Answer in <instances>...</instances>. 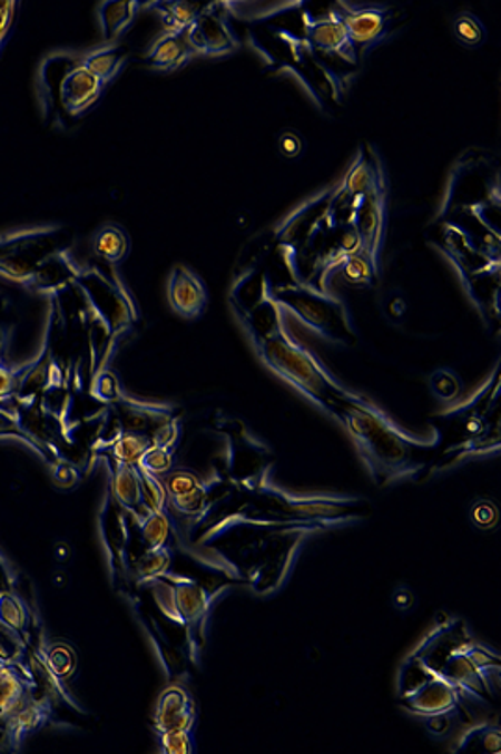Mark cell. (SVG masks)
Listing matches in <instances>:
<instances>
[{
    "mask_svg": "<svg viewBox=\"0 0 501 754\" xmlns=\"http://www.w3.org/2000/svg\"><path fill=\"white\" fill-rule=\"evenodd\" d=\"M278 149L285 159H296L303 155L304 140L296 133L285 131L284 135H279Z\"/></svg>",
    "mask_w": 501,
    "mask_h": 754,
    "instance_id": "cell-34",
    "label": "cell"
},
{
    "mask_svg": "<svg viewBox=\"0 0 501 754\" xmlns=\"http://www.w3.org/2000/svg\"><path fill=\"white\" fill-rule=\"evenodd\" d=\"M453 35L456 41L466 47H479L487 40V29L481 23V19L475 18L473 13L462 12L453 21Z\"/></svg>",
    "mask_w": 501,
    "mask_h": 754,
    "instance_id": "cell-21",
    "label": "cell"
},
{
    "mask_svg": "<svg viewBox=\"0 0 501 754\" xmlns=\"http://www.w3.org/2000/svg\"><path fill=\"white\" fill-rule=\"evenodd\" d=\"M91 393L94 398L101 399L104 403H115V401H120L121 390L120 384L116 381V376L109 371L99 374L96 381H94V386H91Z\"/></svg>",
    "mask_w": 501,
    "mask_h": 754,
    "instance_id": "cell-30",
    "label": "cell"
},
{
    "mask_svg": "<svg viewBox=\"0 0 501 754\" xmlns=\"http://www.w3.org/2000/svg\"><path fill=\"white\" fill-rule=\"evenodd\" d=\"M393 604H395V607H399V609H409V607H412V604H414V596H412L411 590L405 589H399L397 593H395V596H393Z\"/></svg>",
    "mask_w": 501,
    "mask_h": 754,
    "instance_id": "cell-36",
    "label": "cell"
},
{
    "mask_svg": "<svg viewBox=\"0 0 501 754\" xmlns=\"http://www.w3.org/2000/svg\"><path fill=\"white\" fill-rule=\"evenodd\" d=\"M304 29H306L310 46L317 51L336 55V57L351 63L358 60L356 49L348 40L347 29H345V25H343L342 18L337 16L336 10L328 12L325 18L317 19L306 13L304 16Z\"/></svg>",
    "mask_w": 501,
    "mask_h": 754,
    "instance_id": "cell-10",
    "label": "cell"
},
{
    "mask_svg": "<svg viewBox=\"0 0 501 754\" xmlns=\"http://www.w3.org/2000/svg\"><path fill=\"white\" fill-rule=\"evenodd\" d=\"M340 273H342V278L347 280L348 284L370 285L373 284V276L376 274V265L375 263H371L362 252H358V254H354V256H348L347 260L340 265Z\"/></svg>",
    "mask_w": 501,
    "mask_h": 754,
    "instance_id": "cell-23",
    "label": "cell"
},
{
    "mask_svg": "<svg viewBox=\"0 0 501 754\" xmlns=\"http://www.w3.org/2000/svg\"><path fill=\"white\" fill-rule=\"evenodd\" d=\"M91 252L94 256L112 265L124 263L131 252V238L118 224H105L91 238Z\"/></svg>",
    "mask_w": 501,
    "mask_h": 754,
    "instance_id": "cell-16",
    "label": "cell"
},
{
    "mask_svg": "<svg viewBox=\"0 0 501 754\" xmlns=\"http://www.w3.org/2000/svg\"><path fill=\"white\" fill-rule=\"evenodd\" d=\"M331 414L347 429L376 484L416 481L420 477L423 466L414 460L412 448H428L431 443L390 420L370 399L336 404Z\"/></svg>",
    "mask_w": 501,
    "mask_h": 754,
    "instance_id": "cell-2",
    "label": "cell"
},
{
    "mask_svg": "<svg viewBox=\"0 0 501 754\" xmlns=\"http://www.w3.org/2000/svg\"><path fill=\"white\" fill-rule=\"evenodd\" d=\"M21 697V684L7 669H0V712H10Z\"/></svg>",
    "mask_w": 501,
    "mask_h": 754,
    "instance_id": "cell-28",
    "label": "cell"
},
{
    "mask_svg": "<svg viewBox=\"0 0 501 754\" xmlns=\"http://www.w3.org/2000/svg\"><path fill=\"white\" fill-rule=\"evenodd\" d=\"M174 448H176V443L151 442V448L144 453L143 459L137 464L138 468L149 471V473H163V471L170 470Z\"/></svg>",
    "mask_w": 501,
    "mask_h": 754,
    "instance_id": "cell-26",
    "label": "cell"
},
{
    "mask_svg": "<svg viewBox=\"0 0 501 754\" xmlns=\"http://www.w3.org/2000/svg\"><path fill=\"white\" fill-rule=\"evenodd\" d=\"M473 523L475 526H481L483 529H489L494 526L495 520H498V511L495 507L489 501H481L478 506L472 509Z\"/></svg>",
    "mask_w": 501,
    "mask_h": 754,
    "instance_id": "cell-35",
    "label": "cell"
},
{
    "mask_svg": "<svg viewBox=\"0 0 501 754\" xmlns=\"http://www.w3.org/2000/svg\"><path fill=\"white\" fill-rule=\"evenodd\" d=\"M19 2L16 0H0V51L7 46L10 40L13 27H16V19H18Z\"/></svg>",
    "mask_w": 501,
    "mask_h": 754,
    "instance_id": "cell-31",
    "label": "cell"
},
{
    "mask_svg": "<svg viewBox=\"0 0 501 754\" xmlns=\"http://www.w3.org/2000/svg\"><path fill=\"white\" fill-rule=\"evenodd\" d=\"M187 43L194 55L223 57L239 49V40L226 19L220 18L213 8H204L196 21L185 30Z\"/></svg>",
    "mask_w": 501,
    "mask_h": 754,
    "instance_id": "cell-8",
    "label": "cell"
},
{
    "mask_svg": "<svg viewBox=\"0 0 501 754\" xmlns=\"http://www.w3.org/2000/svg\"><path fill=\"white\" fill-rule=\"evenodd\" d=\"M80 60L90 74L96 75L104 85H109L126 68L129 52L124 47L107 46L88 52Z\"/></svg>",
    "mask_w": 501,
    "mask_h": 754,
    "instance_id": "cell-17",
    "label": "cell"
},
{
    "mask_svg": "<svg viewBox=\"0 0 501 754\" xmlns=\"http://www.w3.org/2000/svg\"><path fill=\"white\" fill-rule=\"evenodd\" d=\"M116 498L126 509H137L143 501V487H140V473L131 464L118 462L116 470Z\"/></svg>",
    "mask_w": 501,
    "mask_h": 754,
    "instance_id": "cell-20",
    "label": "cell"
},
{
    "mask_svg": "<svg viewBox=\"0 0 501 754\" xmlns=\"http://www.w3.org/2000/svg\"><path fill=\"white\" fill-rule=\"evenodd\" d=\"M500 726L483 723L462 737L456 753H500Z\"/></svg>",
    "mask_w": 501,
    "mask_h": 754,
    "instance_id": "cell-19",
    "label": "cell"
},
{
    "mask_svg": "<svg viewBox=\"0 0 501 754\" xmlns=\"http://www.w3.org/2000/svg\"><path fill=\"white\" fill-rule=\"evenodd\" d=\"M166 293H168L171 310L181 317L198 319L206 312V284L185 265H176L171 268Z\"/></svg>",
    "mask_w": 501,
    "mask_h": 754,
    "instance_id": "cell-11",
    "label": "cell"
},
{
    "mask_svg": "<svg viewBox=\"0 0 501 754\" xmlns=\"http://www.w3.org/2000/svg\"><path fill=\"white\" fill-rule=\"evenodd\" d=\"M168 587L171 590V606L176 609L177 617L187 624L188 630L204 631L207 611L212 606V593L193 579L185 578H176Z\"/></svg>",
    "mask_w": 501,
    "mask_h": 754,
    "instance_id": "cell-12",
    "label": "cell"
},
{
    "mask_svg": "<svg viewBox=\"0 0 501 754\" xmlns=\"http://www.w3.org/2000/svg\"><path fill=\"white\" fill-rule=\"evenodd\" d=\"M194 51L185 32H165L148 52L149 68L157 71H176L193 60Z\"/></svg>",
    "mask_w": 501,
    "mask_h": 754,
    "instance_id": "cell-14",
    "label": "cell"
},
{
    "mask_svg": "<svg viewBox=\"0 0 501 754\" xmlns=\"http://www.w3.org/2000/svg\"><path fill=\"white\" fill-rule=\"evenodd\" d=\"M155 12L159 13L166 32H185L196 21L204 8L196 2L187 0H168V2H154Z\"/></svg>",
    "mask_w": 501,
    "mask_h": 754,
    "instance_id": "cell-18",
    "label": "cell"
},
{
    "mask_svg": "<svg viewBox=\"0 0 501 754\" xmlns=\"http://www.w3.org/2000/svg\"><path fill=\"white\" fill-rule=\"evenodd\" d=\"M334 10L342 18L354 49L362 47L364 51L376 46L386 36L392 19L387 8H351L347 4H337Z\"/></svg>",
    "mask_w": 501,
    "mask_h": 754,
    "instance_id": "cell-9",
    "label": "cell"
},
{
    "mask_svg": "<svg viewBox=\"0 0 501 754\" xmlns=\"http://www.w3.org/2000/svg\"><path fill=\"white\" fill-rule=\"evenodd\" d=\"M196 717L193 698L183 692L181 687H170L160 695L159 704L155 709V731L160 734L168 732H190Z\"/></svg>",
    "mask_w": 501,
    "mask_h": 754,
    "instance_id": "cell-13",
    "label": "cell"
},
{
    "mask_svg": "<svg viewBox=\"0 0 501 754\" xmlns=\"http://www.w3.org/2000/svg\"><path fill=\"white\" fill-rule=\"evenodd\" d=\"M268 302L273 307L274 317L284 324L285 329L306 330L321 340L332 343H348L347 337L353 335L345 317V307L342 302L328 295L323 290L312 287H276L268 293Z\"/></svg>",
    "mask_w": 501,
    "mask_h": 754,
    "instance_id": "cell-4",
    "label": "cell"
},
{
    "mask_svg": "<svg viewBox=\"0 0 501 754\" xmlns=\"http://www.w3.org/2000/svg\"><path fill=\"white\" fill-rule=\"evenodd\" d=\"M274 329L268 334L252 332L256 352L273 373L282 381L303 393L304 398L320 404L321 409L332 412L340 403H358L364 395L354 393L337 381L325 362L310 346L296 337L295 332L285 329L274 317Z\"/></svg>",
    "mask_w": 501,
    "mask_h": 754,
    "instance_id": "cell-3",
    "label": "cell"
},
{
    "mask_svg": "<svg viewBox=\"0 0 501 754\" xmlns=\"http://www.w3.org/2000/svg\"><path fill=\"white\" fill-rule=\"evenodd\" d=\"M0 617L4 618L12 628L21 630L24 624L23 607L19 606L13 596H2L0 598Z\"/></svg>",
    "mask_w": 501,
    "mask_h": 754,
    "instance_id": "cell-33",
    "label": "cell"
},
{
    "mask_svg": "<svg viewBox=\"0 0 501 754\" xmlns=\"http://www.w3.org/2000/svg\"><path fill=\"white\" fill-rule=\"evenodd\" d=\"M160 743L165 753L168 754H187L194 753V743L190 740V732L176 731L168 732V734H160Z\"/></svg>",
    "mask_w": 501,
    "mask_h": 754,
    "instance_id": "cell-32",
    "label": "cell"
},
{
    "mask_svg": "<svg viewBox=\"0 0 501 754\" xmlns=\"http://www.w3.org/2000/svg\"><path fill=\"white\" fill-rule=\"evenodd\" d=\"M149 448H151V438L126 434V437L118 438V442L115 443L116 459L124 464L137 466Z\"/></svg>",
    "mask_w": 501,
    "mask_h": 754,
    "instance_id": "cell-25",
    "label": "cell"
},
{
    "mask_svg": "<svg viewBox=\"0 0 501 754\" xmlns=\"http://www.w3.org/2000/svg\"><path fill=\"white\" fill-rule=\"evenodd\" d=\"M140 531H143V539L148 550H155L166 545L168 535H170V523L163 511H148L140 520Z\"/></svg>",
    "mask_w": 501,
    "mask_h": 754,
    "instance_id": "cell-22",
    "label": "cell"
},
{
    "mask_svg": "<svg viewBox=\"0 0 501 754\" xmlns=\"http://www.w3.org/2000/svg\"><path fill=\"white\" fill-rule=\"evenodd\" d=\"M431 388H433L434 395L440 401H453L459 398L461 393V381L450 369H439L436 373L431 376Z\"/></svg>",
    "mask_w": 501,
    "mask_h": 754,
    "instance_id": "cell-27",
    "label": "cell"
},
{
    "mask_svg": "<svg viewBox=\"0 0 501 754\" xmlns=\"http://www.w3.org/2000/svg\"><path fill=\"white\" fill-rule=\"evenodd\" d=\"M170 551L165 546L163 548H155V550H148V554H144L140 557V561H138V578L154 581V579L165 576L166 570L170 567Z\"/></svg>",
    "mask_w": 501,
    "mask_h": 754,
    "instance_id": "cell-24",
    "label": "cell"
},
{
    "mask_svg": "<svg viewBox=\"0 0 501 754\" xmlns=\"http://www.w3.org/2000/svg\"><path fill=\"white\" fill-rule=\"evenodd\" d=\"M397 703L420 717L464 712L459 693L411 654L399 670Z\"/></svg>",
    "mask_w": 501,
    "mask_h": 754,
    "instance_id": "cell-6",
    "label": "cell"
},
{
    "mask_svg": "<svg viewBox=\"0 0 501 754\" xmlns=\"http://www.w3.org/2000/svg\"><path fill=\"white\" fill-rule=\"evenodd\" d=\"M60 227H32L0 235V276L29 290L36 274L66 246Z\"/></svg>",
    "mask_w": 501,
    "mask_h": 754,
    "instance_id": "cell-5",
    "label": "cell"
},
{
    "mask_svg": "<svg viewBox=\"0 0 501 754\" xmlns=\"http://www.w3.org/2000/svg\"><path fill=\"white\" fill-rule=\"evenodd\" d=\"M104 88V82L82 66V60L75 58V63L63 69L55 91L63 112L71 118H80L99 101Z\"/></svg>",
    "mask_w": 501,
    "mask_h": 754,
    "instance_id": "cell-7",
    "label": "cell"
},
{
    "mask_svg": "<svg viewBox=\"0 0 501 754\" xmlns=\"http://www.w3.org/2000/svg\"><path fill=\"white\" fill-rule=\"evenodd\" d=\"M204 482L199 481L198 477L190 473V471H174L170 476L166 477V492L170 498H177V496H185V493L193 492L196 488L202 487Z\"/></svg>",
    "mask_w": 501,
    "mask_h": 754,
    "instance_id": "cell-29",
    "label": "cell"
},
{
    "mask_svg": "<svg viewBox=\"0 0 501 754\" xmlns=\"http://www.w3.org/2000/svg\"><path fill=\"white\" fill-rule=\"evenodd\" d=\"M412 654L453 686L464 714L472 706L492 708L498 701L500 656L475 642L461 618H448L434 626Z\"/></svg>",
    "mask_w": 501,
    "mask_h": 754,
    "instance_id": "cell-1",
    "label": "cell"
},
{
    "mask_svg": "<svg viewBox=\"0 0 501 754\" xmlns=\"http://www.w3.org/2000/svg\"><path fill=\"white\" fill-rule=\"evenodd\" d=\"M140 8H143V2H135V0L101 2L97 8V18H99L105 40L120 38L135 23Z\"/></svg>",
    "mask_w": 501,
    "mask_h": 754,
    "instance_id": "cell-15",
    "label": "cell"
}]
</instances>
